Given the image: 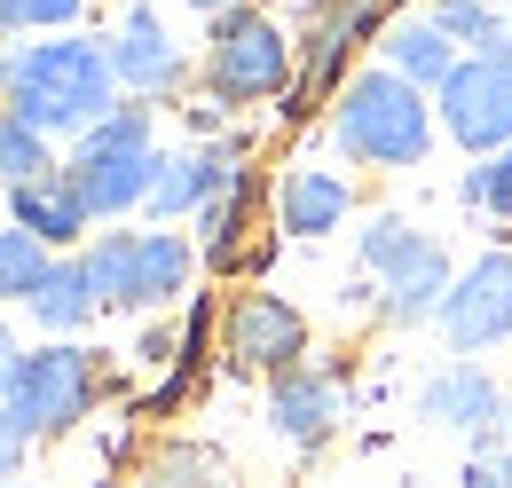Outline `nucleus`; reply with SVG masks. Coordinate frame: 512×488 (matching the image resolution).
Wrapping results in <instances>:
<instances>
[{
	"mask_svg": "<svg viewBox=\"0 0 512 488\" xmlns=\"http://www.w3.org/2000/svg\"><path fill=\"white\" fill-rule=\"evenodd\" d=\"M103 111H119V63H111V40H32V48H16L8 119L40 126L48 142H56V134L79 142Z\"/></svg>",
	"mask_w": 512,
	"mask_h": 488,
	"instance_id": "f257e3e1",
	"label": "nucleus"
},
{
	"mask_svg": "<svg viewBox=\"0 0 512 488\" xmlns=\"http://www.w3.org/2000/svg\"><path fill=\"white\" fill-rule=\"evenodd\" d=\"M434 95L426 87H410L402 71H355L347 87H339V103H331V142L355 158V166H371V174H402V166H418L426 150H434Z\"/></svg>",
	"mask_w": 512,
	"mask_h": 488,
	"instance_id": "f03ea898",
	"label": "nucleus"
},
{
	"mask_svg": "<svg viewBox=\"0 0 512 488\" xmlns=\"http://www.w3.org/2000/svg\"><path fill=\"white\" fill-rule=\"evenodd\" d=\"M158 103H119V111H103V119L79 134V150H71V182L87 197V213L95 221H119L134 205H150V182H158Z\"/></svg>",
	"mask_w": 512,
	"mask_h": 488,
	"instance_id": "7ed1b4c3",
	"label": "nucleus"
},
{
	"mask_svg": "<svg viewBox=\"0 0 512 488\" xmlns=\"http://www.w3.org/2000/svg\"><path fill=\"white\" fill-rule=\"evenodd\" d=\"M197 79H205V95H221L229 111H237V103H276V95L300 87V40H292L268 8L245 0V8H229V16L205 24Z\"/></svg>",
	"mask_w": 512,
	"mask_h": 488,
	"instance_id": "20e7f679",
	"label": "nucleus"
},
{
	"mask_svg": "<svg viewBox=\"0 0 512 488\" xmlns=\"http://www.w3.org/2000/svg\"><path fill=\"white\" fill-rule=\"evenodd\" d=\"M79 260L103 307H166L197 276V244L182 229H103L95 244H79Z\"/></svg>",
	"mask_w": 512,
	"mask_h": 488,
	"instance_id": "39448f33",
	"label": "nucleus"
},
{
	"mask_svg": "<svg viewBox=\"0 0 512 488\" xmlns=\"http://www.w3.org/2000/svg\"><path fill=\"white\" fill-rule=\"evenodd\" d=\"M95 402H103V363H95L87 347H71V339L32 347V355L16 363V386H8V410L32 426V441L71 433L79 418H95Z\"/></svg>",
	"mask_w": 512,
	"mask_h": 488,
	"instance_id": "423d86ee",
	"label": "nucleus"
},
{
	"mask_svg": "<svg viewBox=\"0 0 512 488\" xmlns=\"http://www.w3.org/2000/svg\"><path fill=\"white\" fill-rule=\"evenodd\" d=\"M434 119L473 158H497L512 142V48L505 56H457V71L434 87Z\"/></svg>",
	"mask_w": 512,
	"mask_h": 488,
	"instance_id": "0eeeda50",
	"label": "nucleus"
},
{
	"mask_svg": "<svg viewBox=\"0 0 512 488\" xmlns=\"http://www.w3.org/2000/svg\"><path fill=\"white\" fill-rule=\"evenodd\" d=\"M221 347L229 363L253 370V378H284L292 363H308V315L284 300V292H237L221 307Z\"/></svg>",
	"mask_w": 512,
	"mask_h": 488,
	"instance_id": "6e6552de",
	"label": "nucleus"
},
{
	"mask_svg": "<svg viewBox=\"0 0 512 488\" xmlns=\"http://www.w3.org/2000/svg\"><path fill=\"white\" fill-rule=\"evenodd\" d=\"M442 339H449V355H489V347H505L512 339V252H481L457 284H449V300H442Z\"/></svg>",
	"mask_w": 512,
	"mask_h": 488,
	"instance_id": "1a4fd4ad",
	"label": "nucleus"
},
{
	"mask_svg": "<svg viewBox=\"0 0 512 488\" xmlns=\"http://www.w3.org/2000/svg\"><path fill=\"white\" fill-rule=\"evenodd\" d=\"M111 63H119V95H134V103H166V95L190 87V56H182L174 24H166L150 0H134L127 16H119V32H111Z\"/></svg>",
	"mask_w": 512,
	"mask_h": 488,
	"instance_id": "9d476101",
	"label": "nucleus"
},
{
	"mask_svg": "<svg viewBox=\"0 0 512 488\" xmlns=\"http://www.w3.org/2000/svg\"><path fill=\"white\" fill-rule=\"evenodd\" d=\"M418 418L426 426H442V433H465L473 449H497L505 441V394H497V378L481 363H442L426 386H418Z\"/></svg>",
	"mask_w": 512,
	"mask_h": 488,
	"instance_id": "9b49d317",
	"label": "nucleus"
},
{
	"mask_svg": "<svg viewBox=\"0 0 512 488\" xmlns=\"http://www.w3.org/2000/svg\"><path fill=\"white\" fill-rule=\"evenodd\" d=\"M347 418V386H339V370L331 363H292L284 378H268V426L276 441H292V449H323L331 433Z\"/></svg>",
	"mask_w": 512,
	"mask_h": 488,
	"instance_id": "f8f14e48",
	"label": "nucleus"
},
{
	"mask_svg": "<svg viewBox=\"0 0 512 488\" xmlns=\"http://www.w3.org/2000/svg\"><path fill=\"white\" fill-rule=\"evenodd\" d=\"M449 284H457V268H449V252L434 237H410L394 244V260L379 268V315L394 331H418V323H434L449 300Z\"/></svg>",
	"mask_w": 512,
	"mask_h": 488,
	"instance_id": "ddd939ff",
	"label": "nucleus"
},
{
	"mask_svg": "<svg viewBox=\"0 0 512 488\" xmlns=\"http://www.w3.org/2000/svg\"><path fill=\"white\" fill-rule=\"evenodd\" d=\"M253 166L237 158L229 174H221V189L197 205V260H213V268H260V244H245V229H260V213H253Z\"/></svg>",
	"mask_w": 512,
	"mask_h": 488,
	"instance_id": "4468645a",
	"label": "nucleus"
},
{
	"mask_svg": "<svg viewBox=\"0 0 512 488\" xmlns=\"http://www.w3.org/2000/svg\"><path fill=\"white\" fill-rule=\"evenodd\" d=\"M237 158H245L237 142H229V150H221V142H190V150H166V158H158V182H150V205H142V213H150V229H166V221H182V213L197 221V205H205V197L221 189V174H229Z\"/></svg>",
	"mask_w": 512,
	"mask_h": 488,
	"instance_id": "2eb2a0df",
	"label": "nucleus"
},
{
	"mask_svg": "<svg viewBox=\"0 0 512 488\" xmlns=\"http://www.w3.org/2000/svg\"><path fill=\"white\" fill-rule=\"evenodd\" d=\"M0 197H8V221H16V229H32L48 252H79L87 229H95V213H87V197H79V182H71V166H56L48 182L0 189Z\"/></svg>",
	"mask_w": 512,
	"mask_h": 488,
	"instance_id": "dca6fc26",
	"label": "nucleus"
},
{
	"mask_svg": "<svg viewBox=\"0 0 512 488\" xmlns=\"http://www.w3.org/2000/svg\"><path fill=\"white\" fill-rule=\"evenodd\" d=\"M347 213H355V189L331 166H292L276 182V205H268V221L284 237H331V229H347Z\"/></svg>",
	"mask_w": 512,
	"mask_h": 488,
	"instance_id": "f3484780",
	"label": "nucleus"
},
{
	"mask_svg": "<svg viewBox=\"0 0 512 488\" xmlns=\"http://www.w3.org/2000/svg\"><path fill=\"white\" fill-rule=\"evenodd\" d=\"M371 48H379L386 71H402V79H410V87H426V95L457 71V40H449L434 16H386V32L371 40Z\"/></svg>",
	"mask_w": 512,
	"mask_h": 488,
	"instance_id": "a211bd4d",
	"label": "nucleus"
},
{
	"mask_svg": "<svg viewBox=\"0 0 512 488\" xmlns=\"http://www.w3.org/2000/svg\"><path fill=\"white\" fill-rule=\"evenodd\" d=\"M32 323H40V331H56V339H71V331H79V323H95V276H87V260H79V252H56V268H48V276H40V292H32Z\"/></svg>",
	"mask_w": 512,
	"mask_h": 488,
	"instance_id": "6ab92c4d",
	"label": "nucleus"
},
{
	"mask_svg": "<svg viewBox=\"0 0 512 488\" xmlns=\"http://www.w3.org/2000/svg\"><path fill=\"white\" fill-rule=\"evenodd\" d=\"M426 16L457 40V56H505V48H512V24H505L497 0H434Z\"/></svg>",
	"mask_w": 512,
	"mask_h": 488,
	"instance_id": "aec40b11",
	"label": "nucleus"
},
{
	"mask_svg": "<svg viewBox=\"0 0 512 488\" xmlns=\"http://www.w3.org/2000/svg\"><path fill=\"white\" fill-rule=\"evenodd\" d=\"M142 488H221V449H205V441H158L142 457Z\"/></svg>",
	"mask_w": 512,
	"mask_h": 488,
	"instance_id": "412c9836",
	"label": "nucleus"
},
{
	"mask_svg": "<svg viewBox=\"0 0 512 488\" xmlns=\"http://www.w3.org/2000/svg\"><path fill=\"white\" fill-rule=\"evenodd\" d=\"M64 158H56V142L40 134V126H24V119H8L0 111V189H24V182H48Z\"/></svg>",
	"mask_w": 512,
	"mask_h": 488,
	"instance_id": "4be33fe9",
	"label": "nucleus"
},
{
	"mask_svg": "<svg viewBox=\"0 0 512 488\" xmlns=\"http://www.w3.org/2000/svg\"><path fill=\"white\" fill-rule=\"evenodd\" d=\"M48 268H56V252L32 237V229H16V221L0 229V307H8V300H32Z\"/></svg>",
	"mask_w": 512,
	"mask_h": 488,
	"instance_id": "5701e85b",
	"label": "nucleus"
},
{
	"mask_svg": "<svg viewBox=\"0 0 512 488\" xmlns=\"http://www.w3.org/2000/svg\"><path fill=\"white\" fill-rule=\"evenodd\" d=\"M87 0H0V32H64Z\"/></svg>",
	"mask_w": 512,
	"mask_h": 488,
	"instance_id": "b1692460",
	"label": "nucleus"
},
{
	"mask_svg": "<svg viewBox=\"0 0 512 488\" xmlns=\"http://www.w3.org/2000/svg\"><path fill=\"white\" fill-rule=\"evenodd\" d=\"M457 488H512V449L505 441H497V449H473L465 473H457Z\"/></svg>",
	"mask_w": 512,
	"mask_h": 488,
	"instance_id": "393cba45",
	"label": "nucleus"
},
{
	"mask_svg": "<svg viewBox=\"0 0 512 488\" xmlns=\"http://www.w3.org/2000/svg\"><path fill=\"white\" fill-rule=\"evenodd\" d=\"M386 8H394V0H308V16H347V24H363V32H386Z\"/></svg>",
	"mask_w": 512,
	"mask_h": 488,
	"instance_id": "a878e982",
	"label": "nucleus"
},
{
	"mask_svg": "<svg viewBox=\"0 0 512 488\" xmlns=\"http://www.w3.org/2000/svg\"><path fill=\"white\" fill-rule=\"evenodd\" d=\"M24 457H32V426H24V418L0 402V473H16Z\"/></svg>",
	"mask_w": 512,
	"mask_h": 488,
	"instance_id": "bb28decb",
	"label": "nucleus"
},
{
	"mask_svg": "<svg viewBox=\"0 0 512 488\" xmlns=\"http://www.w3.org/2000/svg\"><path fill=\"white\" fill-rule=\"evenodd\" d=\"M481 174H489V213L512 221V142L497 150V158H481Z\"/></svg>",
	"mask_w": 512,
	"mask_h": 488,
	"instance_id": "cd10ccee",
	"label": "nucleus"
},
{
	"mask_svg": "<svg viewBox=\"0 0 512 488\" xmlns=\"http://www.w3.org/2000/svg\"><path fill=\"white\" fill-rule=\"evenodd\" d=\"M16 363H24V347H16V331L0 323V402H8V386H16Z\"/></svg>",
	"mask_w": 512,
	"mask_h": 488,
	"instance_id": "c85d7f7f",
	"label": "nucleus"
},
{
	"mask_svg": "<svg viewBox=\"0 0 512 488\" xmlns=\"http://www.w3.org/2000/svg\"><path fill=\"white\" fill-rule=\"evenodd\" d=\"M174 8H197V16L213 24V16H229V8H245V0H174Z\"/></svg>",
	"mask_w": 512,
	"mask_h": 488,
	"instance_id": "c756f323",
	"label": "nucleus"
},
{
	"mask_svg": "<svg viewBox=\"0 0 512 488\" xmlns=\"http://www.w3.org/2000/svg\"><path fill=\"white\" fill-rule=\"evenodd\" d=\"M8 79H16V48H8V32H0V111H8Z\"/></svg>",
	"mask_w": 512,
	"mask_h": 488,
	"instance_id": "7c9ffc66",
	"label": "nucleus"
},
{
	"mask_svg": "<svg viewBox=\"0 0 512 488\" xmlns=\"http://www.w3.org/2000/svg\"><path fill=\"white\" fill-rule=\"evenodd\" d=\"M87 488H119V481H87Z\"/></svg>",
	"mask_w": 512,
	"mask_h": 488,
	"instance_id": "2f4dec72",
	"label": "nucleus"
},
{
	"mask_svg": "<svg viewBox=\"0 0 512 488\" xmlns=\"http://www.w3.org/2000/svg\"><path fill=\"white\" fill-rule=\"evenodd\" d=\"M8 488H32V481H8Z\"/></svg>",
	"mask_w": 512,
	"mask_h": 488,
	"instance_id": "473e14b6",
	"label": "nucleus"
},
{
	"mask_svg": "<svg viewBox=\"0 0 512 488\" xmlns=\"http://www.w3.org/2000/svg\"><path fill=\"white\" fill-rule=\"evenodd\" d=\"M0 488H8V473H0Z\"/></svg>",
	"mask_w": 512,
	"mask_h": 488,
	"instance_id": "72a5a7b5",
	"label": "nucleus"
},
{
	"mask_svg": "<svg viewBox=\"0 0 512 488\" xmlns=\"http://www.w3.org/2000/svg\"><path fill=\"white\" fill-rule=\"evenodd\" d=\"M127 8H134V0H127Z\"/></svg>",
	"mask_w": 512,
	"mask_h": 488,
	"instance_id": "f704fd0d",
	"label": "nucleus"
}]
</instances>
